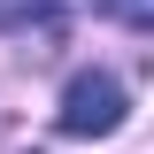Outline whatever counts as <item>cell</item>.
<instances>
[{"label":"cell","mask_w":154,"mask_h":154,"mask_svg":"<svg viewBox=\"0 0 154 154\" xmlns=\"http://www.w3.org/2000/svg\"><path fill=\"white\" fill-rule=\"evenodd\" d=\"M93 8H108V16L131 23V31H139V23H154V0H93Z\"/></svg>","instance_id":"cell-3"},{"label":"cell","mask_w":154,"mask_h":154,"mask_svg":"<svg viewBox=\"0 0 154 154\" xmlns=\"http://www.w3.org/2000/svg\"><path fill=\"white\" fill-rule=\"evenodd\" d=\"M123 116H131V93L116 69H77L62 85V131L69 139H116Z\"/></svg>","instance_id":"cell-1"},{"label":"cell","mask_w":154,"mask_h":154,"mask_svg":"<svg viewBox=\"0 0 154 154\" xmlns=\"http://www.w3.org/2000/svg\"><path fill=\"white\" fill-rule=\"evenodd\" d=\"M54 16H62V0H0V31H31V23H46V31H54Z\"/></svg>","instance_id":"cell-2"}]
</instances>
